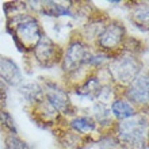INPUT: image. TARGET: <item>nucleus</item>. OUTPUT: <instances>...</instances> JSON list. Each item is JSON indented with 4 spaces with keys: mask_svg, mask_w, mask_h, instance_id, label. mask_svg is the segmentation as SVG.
<instances>
[{
    "mask_svg": "<svg viewBox=\"0 0 149 149\" xmlns=\"http://www.w3.org/2000/svg\"><path fill=\"white\" fill-rule=\"evenodd\" d=\"M6 29L18 50L24 54L31 53L41 37L45 34L39 19L31 11L22 12L12 18H8Z\"/></svg>",
    "mask_w": 149,
    "mask_h": 149,
    "instance_id": "obj_1",
    "label": "nucleus"
},
{
    "mask_svg": "<svg viewBox=\"0 0 149 149\" xmlns=\"http://www.w3.org/2000/svg\"><path fill=\"white\" fill-rule=\"evenodd\" d=\"M115 137L126 149H144L149 142V117L144 113H136L130 118L118 121Z\"/></svg>",
    "mask_w": 149,
    "mask_h": 149,
    "instance_id": "obj_2",
    "label": "nucleus"
},
{
    "mask_svg": "<svg viewBox=\"0 0 149 149\" xmlns=\"http://www.w3.org/2000/svg\"><path fill=\"white\" fill-rule=\"evenodd\" d=\"M92 50L90 43H87L81 37H72L67 47L63 52V58L60 63V68L67 79L76 80L79 72H81L88 67ZM74 86V84H73Z\"/></svg>",
    "mask_w": 149,
    "mask_h": 149,
    "instance_id": "obj_3",
    "label": "nucleus"
},
{
    "mask_svg": "<svg viewBox=\"0 0 149 149\" xmlns=\"http://www.w3.org/2000/svg\"><path fill=\"white\" fill-rule=\"evenodd\" d=\"M107 72L117 86L126 88L142 72V64L132 53H119L115 58L110 60Z\"/></svg>",
    "mask_w": 149,
    "mask_h": 149,
    "instance_id": "obj_4",
    "label": "nucleus"
},
{
    "mask_svg": "<svg viewBox=\"0 0 149 149\" xmlns=\"http://www.w3.org/2000/svg\"><path fill=\"white\" fill-rule=\"evenodd\" d=\"M127 34L126 29L122 22L115 19L107 20L106 26L103 27L102 33L95 39V46L98 52L106 56H113L115 53H121V49H123Z\"/></svg>",
    "mask_w": 149,
    "mask_h": 149,
    "instance_id": "obj_5",
    "label": "nucleus"
},
{
    "mask_svg": "<svg viewBox=\"0 0 149 149\" xmlns=\"http://www.w3.org/2000/svg\"><path fill=\"white\" fill-rule=\"evenodd\" d=\"M42 88H43V98H45L46 103L50 104L61 117L72 118L73 115H76L74 114L76 109H74L73 103H72L71 98H69L67 88H64L63 86H60L58 83L50 81V80H46L43 83Z\"/></svg>",
    "mask_w": 149,
    "mask_h": 149,
    "instance_id": "obj_6",
    "label": "nucleus"
},
{
    "mask_svg": "<svg viewBox=\"0 0 149 149\" xmlns=\"http://www.w3.org/2000/svg\"><path fill=\"white\" fill-rule=\"evenodd\" d=\"M64 49L60 47L58 43H56L50 37L43 34L38 41L31 54L34 57V61L42 68H53L56 65H60L63 58Z\"/></svg>",
    "mask_w": 149,
    "mask_h": 149,
    "instance_id": "obj_7",
    "label": "nucleus"
},
{
    "mask_svg": "<svg viewBox=\"0 0 149 149\" xmlns=\"http://www.w3.org/2000/svg\"><path fill=\"white\" fill-rule=\"evenodd\" d=\"M122 98L129 100L134 107L149 106V72H141L125 88Z\"/></svg>",
    "mask_w": 149,
    "mask_h": 149,
    "instance_id": "obj_8",
    "label": "nucleus"
},
{
    "mask_svg": "<svg viewBox=\"0 0 149 149\" xmlns=\"http://www.w3.org/2000/svg\"><path fill=\"white\" fill-rule=\"evenodd\" d=\"M0 80L7 87H19L23 83V73L12 58L0 54Z\"/></svg>",
    "mask_w": 149,
    "mask_h": 149,
    "instance_id": "obj_9",
    "label": "nucleus"
},
{
    "mask_svg": "<svg viewBox=\"0 0 149 149\" xmlns=\"http://www.w3.org/2000/svg\"><path fill=\"white\" fill-rule=\"evenodd\" d=\"M31 113L34 119L42 126H45V127L56 126L60 122V119H63V117L50 104H47L45 99H43V102L31 107Z\"/></svg>",
    "mask_w": 149,
    "mask_h": 149,
    "instance_id": "obj_10",
    "label": "nucleus"
},
{
    "mask_svg": "<svg viewBox=\"0 0 149 149\" xmlns=\"http://www.w3.org/2000/svg\"><path fill=\"white\" fill-rule=\"evenodd\" d=\"M103 86L96 73L87 74L81 83H79L77 86L73 87V92L79 96L83 98H90V99H98L99 94L102 91Z\"/></svg>",
    "mask_w": 149,
    "mask_h": 149,
    "instance_id": "obj_11",
    "label": "nucleus"
},
{
    "mask_svg": "<svg viewBox=\"0 0 149 149\" xmlns=\"http://www.w3.org/2000/svg\"><path fill=\"white\" fill-rule=\"evenodd\" d=\"M96 126L98 123L94 121V118L88 117V115H73L68 121L69 130H72L73 133L79 136H88V134L94 133Z\"/></svg>",
    "mask_w": 149,
    "mask_h": 149,
    "instance_id": "obj_12",
    "label": "nucleus"
},
{
    "mask_svg": "<svg viewBox=\"0 0 149 149\" xmlns=\"http://www.w3.org/2000/svg\"><path fill=\"white\" fill-rule=\"evenodd\" d=\"M38 12L45 16H50V18H60V16H73L71 7L69 6H64L57 1H39Z\"/></svg>",
    "mask_w": 149,
    "mask_h": 149,
    "instance_id": "obj_13",
    "label": "nucleus"
},
{
    "mask_svg": "<svg viewBox=\"0 0 149 149\" xmlns=\"http://www.w3.org/2000/svg\"><path fill=\"white\" fill-rule=\"evenodd\" d=\"M19 92L23 96V99L30 104V107L36 106L38 103L43 102V88L38 83H26L20 84Z\"/></svg>",
    "mask_w": 149,
    "mask_h": 149,
    "instance_id": "obj_14",
    "label": "nucleus"
},
{
    "mask_svg": "<svg viewBox=\"0 0 149 149\" xmlns=\"http://www.w3.org/2000/svg\"><path fill=\"white\" fill-rule=\"evenodd\" d=\"M110 113L115 119L118 121H123L126 118H130L132 115L137 113L136 107L129 102L126 100L125 98H115L111 102V106H110Z\"/></svg>",
    "mask_w": 149,
    "mask_h": 149,
    "instance_id": "obj_15",
    "label": "nucleus"
},
{
    "mask_svg": "<svg viewBox=\"0 0 149 149\" xmlns=\"http://www.w3.org/2000/svg\"><path fill=\"white\" fill-rule=\"evenodd\" d=\"M130 20L138 29L149 30V3H140L133 6L130 12Z\"/></svg>",
    "mask_w": 149,
    "mask_h": 149,
    "instance_id": "obj_16",
    "label": "nucleus"
},
{
    "mask_svg": "<svg viewBox=\"0 0 149 149\" xmlns=\"http://www.w3.org/2000/svg\"><path fill=\"white\" fill-rule=\"evenodd\" d=\"M0 127L6 134L18 136V127L10 111L6 107H0Z\"/></svg>",
    "mask_w": 149,
    "mask_h": 149,
    "instance_id": "obj_17",
    "label": "nucleus"
},
{
    "mask_svg": "<svg viewBox=\"0 0 149 149\" xmlns=\"http://www.w3.org/2000/svg\"><path fill=\"white\" fill-rule=\"evenodd\" d=\"M3 11L6 14V18H12V16L22 14V12H27L29 7L27 3L24 1H7L3 4Z\"/></svg>",
    "mask_w": 149,
    "mask_h": 149,
    "instance_id": "obj_18",
    "label": "nucleus"
},
{
    "mask_svg": "<svg viewBox=\"0 0 149 149\" xmlns=\"http://www.w3.org/2000/svg\"><path fill=\"white\" fill-rule=\"evenodd\" d=\"M7 91L8 87L0 80V107H6V100H7Z\"/></svg>",
    "mask_w": 149,
    "mask_h": 149,
    "instance_id": "obj_19",
    "label": "nucleus"
},
{
    "mask_svg": "<svg viewBox=\"0 0 149 149\" xmlns=\"http://www.w3.org/2000/svg\"><path fill=\"white\" fill-rule=\"evenodd\" d=\"M20 149H33V148L29 145V144L24 141V140H22V142H20Z\"/></svg>",
    "mask_w": 149,
    "mask_h": 149,
    "instance_id": "obj_20",
    "label": "nucleus"
}]
</instances>
